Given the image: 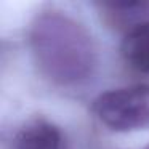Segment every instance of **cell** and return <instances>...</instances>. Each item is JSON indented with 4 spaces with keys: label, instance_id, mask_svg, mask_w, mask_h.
Segmentation results:
<instances>
[{
    "label": "cell",
    "instance_id": "obj_1",
    "mask_svg": "<svg viewBox=\"0 0 149 149\" xmlns=\"http://www.w3.org/2000/svg\"><path fill=\"white\" fill-rule=\"evenodd\" d=\"M31 45L42 72L58 84H75L91 74L96 55L87 31L61 15L37 18Z\"/></svg>",
    "mask_w": 149,
    "mask_h": 149
},
{
    "label": "cell",
    "instance_id": "obj_2",
    "mask_svg": "<svg viewBox=\"0 0 149 149\" xmlns=\"http://www.w3.org/2000/svg\"><path fill=\"white\" fill-rule=\"evenodd\" d=\"M93 112L114 132L149 128V85H130L106 91L93 101Z\"/></svg>",
    "mask_w": 149,
    "mask_h": 149
},
{
    "label": "cell",
    "instance_id": "obj_3",
    "mask_svg": "<svg viewBox=\"0 0 149 149\" xmlns=\"http://www.w3.org/2000/svg\"><path fill=\"white\" fill-rule=\"evenodd\" d=\"M13 149H64L63 133L45 119L24 123L13 139Z\"/></svg>",
    "mask_w": 149,
    "mask_h": 149
},
{
    "label": "cell",
    "instance_id": "obj_4",
    "mask_svg": "<svg viewBox=\"0 0 149 149\" xmlns=\"http://www.w3.org/2000/svg\"><path fill=\"white\" fill-rule=\"evenodd\" d=\"M120 52L130 68L149 74V19L130 27L122 40Z\"/></svg>",
    "mask_w": 149,
    "mask_h": 149
},
{
    "label": "cell",
    "instance_id": "obj_5",
    "mask_svg": "<svg viewBox=\"0 0 149 149\" xmlns=\"http://www.w3.org/2000/svg\"><path fill=\"white\" fill-rule=\"evenodd\" d=\"M144 149H149V146H148V148H144Z\"/></svg>",
    "mask_w": 149,
    "mask_h": 149
}]
</instances>
